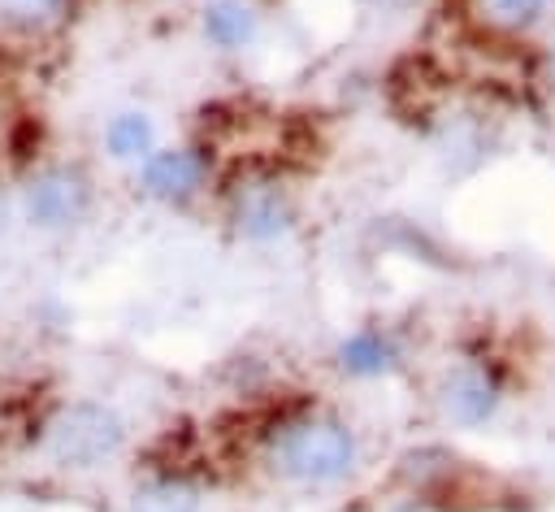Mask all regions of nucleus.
Returning <instances> with one entry per match:
<instances>
[{"mask_svg":"<svg viewBox=\"0 0 555 512\" xmlns=\"http://www.w3.org/2000/svg\"><path fill=\"white\" fill-rule=\"evenodd\" d=\"M516 382H520L516 356L494 338H473L438 364L429 399L442 425L481 430L507 408V399L516 395Z\"/></svg>","mask_w":555,"mask_h":512,"instance_id":"2","label":"nucleus"},{"mask_svg":"<svg viewBox=\"0 0 555 512\" xmlns=\"http://www.w3.org/2000/svg\"><path fill=\"white\" fill-rule=\"evenodd\" d=\"M334 364L351 377H390L408 364V343L395 325H360L334 347Z\"/></svg>","mask_w":555,"mask_h":512,"instance_id":"7","label":"nucleus"},{"mask_svg":"<svg viewBox=\"0 0 555 512\" xmlns=\"http://www.w3.org/2000/svg\"><path fill=\"white\" fill-rule=\"evenodd\" d=\"M134 182L147 200L182 208L195 204L208 182H212V156L199 143H173V148H156L143 165H134Z\"/></svg>","mask_w":555,"mask_h":512,"instance_id":"6","label":"nucleus"},{"mask_svg":"<svg viewBox=\"0 0 555 512\" xmlns=\"http://www.w3.org/2000/svg\"><path fill=\"white\" fill-rule=\"evenodd\" d=\"M17 200H22L26 226L61 234V230H74V226H82L91 217V208H95V178L78 161H52V165H39L22 182Z\"/></svg>","mask_w":555,"mask_h":512,"instance_id":"4","label":"nucleus"},{"mask_svg":"<svg viewBox=\"0 0 555 512\" xmlns=\"http://www.w3.org/2000/svg\"><path fill=\"white\" fill-rule=\"evenodd\" d=\"M104 148H108V156H113V161L143 165V161L160 148L152 113H143V108H126V113L108 117V126H104Z\"/></svg>","mask_w":555,"mask_h":512,"instance_id":"9","label":"nucleus"},{"mask_svg":"<svg viewBox=\"0 0 555 512\" xmlns=\"http://www.w3.org/2000/svg\"><path fill=\"white\" fill-rule=\"evenodd\" d=\"M126 512H204V486L173 464L147 469L126 495Z\"/></svg>","mask_w":555,"mask_h":512,"instance_id":"8","label":"nucleus"},{"mask_svg":"<svg viewBox=\"0 0 555 512\" xmlns=\"http://www.w3.org/2000/svg\"><path fill=\"white\" fill-rule=\"evenodd\" d=\"M256 447L278 482L304 490L343 486L364 464L360 430L343 412L317 399H282L273 412H264L256 430Z\"/></svg>","mask_w":555,"mask_h":512,"instance_id":"1","label":"nucleus"},{"mask_svg":"<svg viewBox=\"0 0 555 512\" xmlns=\"http://www.w3.org/2000/svg\"><path fill=\"white\" fill-rule=\"evenodd\" d=\"M542 82L555 91V39L542 48Z\"/></svg>","mask_w":555,"mask_h":512,"instance_id":"13","label":"nucleus"},{"mask_svg":"<svg viewBox=\"0 0 555 512\" xmlns=\"http://www.w3.org/2000/svg\"><path fill=\"white\" fill-rule=\"evenodd\" d=\"M225 204H230L234 234L247 239V243H278L299 221V208H295L291 191L273 174H251V178L234 182Z\"/></svg>","mask_w":555,"mask_h":512,"instance_id":"5","label":"nucleus"},{"mask_svg":"<svg viewBox=\"0 0 555 512\" xmlns=\"http://www.w3.org/2000/svg\"><path fill=\"white\" fill-rule=\"evenodd\" d=\"M256 13L243 4V0H208L204 4V35L225 48V52H238L256 39Z\"/></svg>","mask_w":555,"mask_h":512,"instance_id":"10","label":"nucleus"},{"mask_svg":"<svg viewBox=\"0 0 555 512\" xmlns=\"http://www.w3.org/2000/svg\"><path fill=\"white\" fill-rule=\"evenodd\" d=\"M551 17V0H481V22L499 35H533Z\"/></svg>","mask_w":555,"mask_h":512,"instance_id":"11","label":"nucleus"},{"mask_svg":"<svg viewBox=\"0 0 555 512\" xmlns=\"http://www.w3.org/2000/svg\"><path fill=\"white\" fill-rule=\"evenodd\" d=\"M74 9V0H0V13L26 26H48V22H65Z\"/></svg>","mask_w":555,"mask_h":512,"instance_id":"12","label":"nucleus"},{"mask_svg":"<svg viewBox=\"0 0 555 512\" xmlns=\"http://www.w3.org/2000/svg\"><path fill=\"white\" fill-rule=\"evenodd\" d=\"M130 443L126 417L104 399H65L39 425V451L48 464L91 473L113 464Z\"/></svg>","mask_w":555,"mask_h":512,"instance_id":"3","label":"nucleus"}]
</instances>
